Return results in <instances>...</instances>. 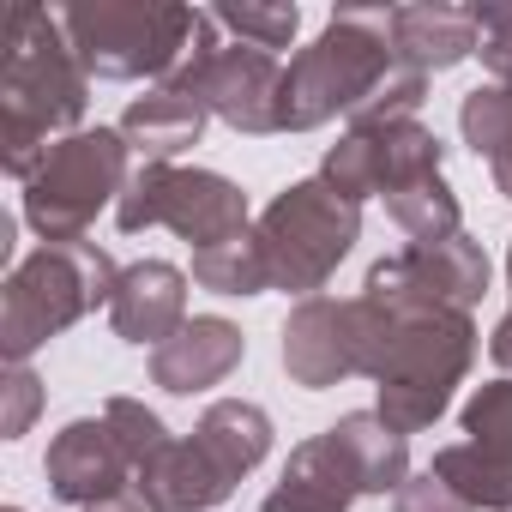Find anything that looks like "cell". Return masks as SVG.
<instances>
[{
	"label": "cell",
	"instance_id": "21",
	"mask_svg": "<svg viewBox=\"0 0 512 512\" xmlns=\"http://www.w3.org/2000/svg\"><path fill=\"white\" fill-rule=\"evenodd\" d=\"M193 284L211 290V296H260V290H272L266 253H260V241H253V229L235 235V241L199 247V253H193Z\"/></svg>",
	"mask_w": 512,
	"mask_h": 512
},
{
	"label": "cell",
	"instance_id": "5",
	"mask_svg": "<svg viewBox=\"0 0 512 512\" xmlns=\"http://www.w3.org/2000/svg\"><path fill=\"white\" fill-rule=\"evenodd\" d=\"M115 284H121V266L97 241H43L7 278V302H0L7 362L19 368L37 344H49L73 320H85L97 302H115Z\"/></svg>",
	"mask_w": 512,
	"mask_h": 512
},
{
	"label": "cell",
	"instance_id": "29",
	"mask_svg": "<svg viewBox=\"0 0 512 512\" xmlns=\"http://www.w3.org/2000/svg\"><path fill=\"white\" fill-rule=\"evenodd\" d=\"M13 512H19V506H13Z\"/></svg>",
	"mask_w": 512,
	"mask_h": 512
},
{
	"label": "cell",
	"instance_id": "18",
	"mask_svg": "<svg viewBox=\"0 0 512 512\" xmlns=\"http://www.w3.org/2000/svg\"><path fill=\"white\" fill-rule=\"evenodd\" d=\"M392 55L416 73H446L476 55V7H392Z\"/></svg>",
	"mask_w": 512,
	"mask_h": 512
},
{
	"label": "cell",
	"instance_id": "9",
	"mask_svg": "<svg viewBox=\"0 0 512 512\" xmlns=\"http://www.w3.org/2000/svg\"><path fill=\"white\" fill-rule=\"evenodd\" d=\"M127 193V139L121 127H79L25 181V223L43 241H85V223Z\"/></svg>",
	"mask_w": 512,
	"mask_h": 512
},
{
	"label": "cell",
	"instance_id": "25",
	"mask_svg": "<svg viewBox=\"0 0 512 512\" xmlns=\"http://www.w3.org/2000/svg\"><path fill=\"white\" fill-rule=\"evenodd\" d=\"M392 512H476V506H464V500L434 476V470H422V476H410V482L398 488Z\"/></svg>",
	"mask_w": 512,
	"mask_h": 512
},
{
	"label": "cell",
	"instance_id": "19",
	"mask_svg": "<svg viewBox=\"0 0 512 512\" xmlns=\"http://www.w3.org/2000/svg\"><path fill=\"white\" fill-rule=\"evenodd\" d=\"M205 115H211L205 103H193L187 91L163 85V91L139 97V103L121 115V139H127V151H139L145 163H169L175 151L199 145V133H205Z\"/></svg>",
	"mask_w": 512,
	"mask_h": 512
},
{
	"label": "cell",
	"instance_id": "17",
	"mask_svg": "<svg viewBox=\"0 0 512 512\" xmlns=\"http://www.w3.org/2000/svg\"><path fill=\"white\" fill-rule=\"evenodd\" d=\"M241 356H247V338H241L229 320L205 314V320H187L169 344L151 350V380H157L163 392H175V398H193V392L229 380Z\"/></svg>",
	"mask_w": 512,
	"mask_h": 512
},
{
	"label": "cell",
	"instance_id": "28",
	"mask_svg": "<svg viewBox=\"0 0 512 512\" xmlns=\"http://www.w3.org/2000/svg\"><path fill=\"white\" fill-rule=\"evenodd\" d=\"M85 512H157L139 488H127V494H115V500H103V506H85Z\"/></svg>",
	"mask_w": 512,
	"mask_h": 512
},
{
	"label": "cell",
	"instance_id": "15",
	"mask_svg": "<svg viewBox=\"0 0 512 512\" xmlns=\"http://www.w3.org/2000/svg\"><path fill=\"white\" fill-rule=\"evenodd\" d=\"M284 368L296 386L320 392L356 374V302H332V296H308L290 320H284Z\"/></svg>",
	"mask_w": 512,
	"mask_h": 512
},
{
	"label": "cell",
	"instance_id": "10",
	"mask_svg": "<svg viewBox=\"0 0 512 512\" xmlns=\"http://www.w3.org/2000/svg\"><path fill=\"white\" fill-rule=\"evenodd\" d=\"M115 223L127 235L163 223L181 241H193V253L217 247V241H235V235L253 229L247 223V193L235 181H223L211 169H175V163H145L127 181V193L115 199Z\"/></svg>",
	"mask_w": 512,
	"mask_h": 512
},
{
	"label": "cell",
	"instance_id": "2",
	"mask_svg": "<svg viewBox=\"0 0 512 512\" xmlns=\"http://www.w3.org/2000/svg\"><path fill=\"white\" fill-rule=\"evenodd\" d=\"M85 61L73 55L61 13L43 7H7L0 19V157L19 181L37 175V163L55 151L49 139H67L85 115Z\"/></svg>",
	"mask_w": 512,
	"mask_h": 512
},
{
	"label": "cell",
	"instance_id": "7",
	"mask_svg": "<svg viewBox=\"0 0 512 512\" xmlns=\"http://www.w3.org/2000/svg\"><path fill=\"white\" fill-rule=\"evenodd\" d=\"M61 31L85 73L97 79H175L205 31V13L193 7H145V0H97L67 7Z\"/></svg>",
	"mask_w": 512,
	"mask_h": 512
},
{
	"label": "cell",
	"instance_id": "24",
	"mask_svg": "<svg viewBox=\"0 0 512 512\" xmlns=\"http://www.w3.org/2000/svg\"><path fill=\"white\" fill-rule=\"evenodd\" d=\"M476 55L494 85H512V7H476Z\"/></svg>",
	"mask_w": 512,
	"mask_h": 512
},
{
	"label": "cell",
	"instance_id": "23",
	"mask_svg": "<svg viewBox=\"0 0 512 512\" xmlns=\"http://www.w3.org/2000/svg\"><path fill=\"white\" fill-rule=\"evenodd\" d=\"M103 422H109V428H115V440L127 446L133 470H151V464L169 452V440H175V434H169L145 404H133V398H109V404H103Z\"/></svg>",
	"mask_w": 512,
	"mask_h": 512
},
{
	"label": "cell",
	"instance_id": "22",
	"mask_svg": "<svg viewBox=\"0 0 512 512\" xmlns=\"http://www.w3.org/2000/svg\"><path fill=\"white\" fill-rule=\"evenodd\" d=\"M211 19H217L223 31H235V43L266 49V55L290 49V43H296V25H302L296 7H217Z\"/></svg>",
	"mask_w": 512,
	"mask_h": 512
},
{
	"label": "cell",
	"instance_id": "13",
	"mask_svg": "<svg viewBox=\"0 0 512 512\" xmlns=\"http://www.w3.org/2000/svg\"><path fill=\"white\" fill-rule=\"evenodd\" d=\"M488 290V253L458 229L446 241H410L404 253L380 260L362 284V296L380 302H422V308H458L470 314Z\"/></svg>",
	"mask_w": 512,
	"mask_h": 512
},
{
	"label": "cell",
	"instance_id": "3",
	"mask_svg": "<svg viewBox=\"0 0 512 512\" xmlns=\"http://www.w3.org/2000/svg\"><path fill=\"white\" fill-rule=\"evenodd\" d=\"M410 482V446L380 410H356L302 440L266 494V512H350L356 494H398Z\"/></svg>",
	"mask_w": 512,
	"mask_h": 512
},
{
	"label": "cell",
	"instance_id": "26",
	"mask_svg": "<svg viewBox=\"0 0 512 512\" xmlns=\"http://www.w3.org/2000/svg\"><path fill=\"white\" fill-rule=\"evenodd\" d=\"M37 404H43V386H37V374L19 362V368L7 374V422H0V428H7V440H19V434L31 428Z\"/></svg>",
	"mask_w": 512,
	"mask_h": 512
},
{
	"label": "cell",
	"instance_id": "6",
	"mask_svg": "<svg viewBox=\"0 0 512 512\" xmlns=\"http://www.w3.org/2000/svg\"><path fill=\"white\" fill-rule=\"evenodd\" d=\"M392 67H398L392 13H338L314 37V49H302L284 67V133H308L332 115H356Z\"/></svg>",
	"mask_w": 512,
	"mask_h": 512
},
{
	"label": "cell",
	"instance_id": "27",
	"mask_svg": "<svg viewBox=\"0 0 512 512\" xmlns=\"http://www.w3.org/2000/svg\"><path fill=\"white\" fill-rule=\"evenodd\" d=\"M506 278H512V253H506ZM488 356H494L500 368H512V308H506V320L494 326V338H488Z\"/></svg>",
	"mask_w": 512,
	"mask_h": 512
},
{
	"label": "cell",
	"instance_id": "11",
	"mask_svg": "<svg viewBox=\"0 0 512 512\" xmlns=\"http://www.w3.org/2000/svg\"><path fill=\"white\" fill-rule=\"evenodd\" d=\"M169 85L241 133H284V67H278V55L247 49V43H217L211 13H205V31H199L187 67Z\"/></svg>",
	"mask_w": 512,
	"mask_h": 512
},
{
	"label": "cell",
	"instance_id": "1",
	"mask_svg": "<svg viewBox=\"0 0 512 512\" xmlns=\"http://www.w3.org/2000/svg\"><path fill=\"white\" fill-rule=\"evenodd\" d=\"M470 356V314L356 296V374L380 380V422H392L398 434H422L440 422L452 386L470 374Z\"/></svg>",
	"mask_w": 512,
	"mask_h": 512
},
{
	"label": "cell",
	"instance_id": "12",
	"mask_svg": "<svg viewBox=\"0 0 512 512\" xmlns=\"http://www.w3.org/2000/svg\"><path fill=\"white\" fill-rule=\"evenodd\" d=\"M428 470L464 506L512 512V380H494L464 404V440L440 446Z\"/></svg>",
	"mask_w": 512,
	"mask_h": 512
},
{
	"label": "cell",
	"instance_id": "16",
	"mask_svg": "<svg viewBox=\"0 0 512 512\" xmlns=\"http://www.w3.org/2000/svg\"><path fill=\"white\" fill-rule=\"evenodd\" d=\"M109 326L127 344H169L187 326V272H175L169 260H139L121 272L115 302H109Z\"/></svg>",
	"mask_w": 512,
	"mask_h": 512
},
{
	"label": "cell",
	"instance_id": "4",
	"mask_svg": "<svg viewBox=\"0 0 512 512\" xmlns=\"http://www.w3.org/2000/svg\"><path fill=\"white\" fill-rule=\"evenodd\" d=\"M272 452V416L247 398H217L187 440H169V452L139 470V494L157 512H205L235 494V482Z\"/></svg>",
	"mask_w": 512,
	"mask_h": 512
},
{
	"label": "cell",
	"instance_id": "14",
	"mask_svg": "<svg viewBox=\"0 0 512 512\" xmlns=\"http://www.w3.org/2000/svg\"><path fill=\"white\" fill-rule=\"evenodd\" d=\"M49 488L67 500V506H103L127 488H139V470L127 458V446L115 440V428L97 416H79L55 434L49 446Z\"/></svg>",
	"mask_w": 512,
	"mask_h": 512
},
{
	"label": "cell",
	"instance_id": "20",
	"mask_svg": "<svg viewBox=\"0 0 512 512\" xmlns=\"http://www.w3.org/2000/svg\"><path fill=\"white\" fill-rule=\"evenodd\" d=\"M458 127L476 157H488L494 187L512 199V85H476L458 103Z\"/></svg>",
	"mask_w": 512,
	"mask_h": 512
},
{
	"label": "cell",
	"instance_id": "8",
	"mask_svg": "<svg viewBox=\"0 0 512 512\" xmlns=\"http://www.w3.org/2000/svg\"><path fill=\"white\" fill-rule=\"evenodd\" d=\"M356 235H362V205L338 199L320 175L284 187L260 211V223H253V241H260V253H266L272 290H284V296L296 290L302 302L338 272V260L356 247Z\"/></svg>",
	"mask_w": 512,
	"mask_h": 512
}]
</instances>
